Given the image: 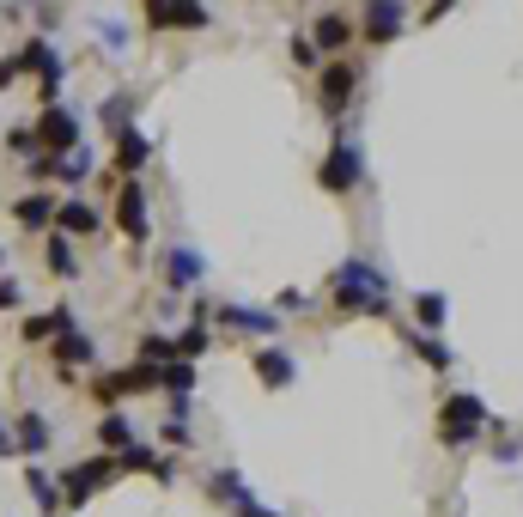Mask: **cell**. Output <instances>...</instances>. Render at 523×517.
<instances>
[{
    "label": "cell",
    "mask_w": 523,
    "mask_h": 517,
    "mask_svg": "<svg viewBox=\"0 0 523 517\" xmlns=\"http://www.w3.org/2000/svg\"><path fill=\"white\" fill-rule=\"evenodd\" d=\"M329 305L341 317H390V280H384V268H371L365 256H347L329 274Z\"/></svg>",
    "instance_id": "cell-1"
},
{
    "label": "cell",
    "mask_w": 523,
    "mask_h": 517,
    "mask_svg": "<svg viewBox=\"0 0 523 517\" xmlns=\"http://www.w3.org/2000/svg\"><path fill=\"white\" fill-rule=\"evenodd\" d=\"M481 432H487V402H481L475 390L444 396V408H438V445H444V451H463V445H475Z\"/></svg>",
    "instance_id": "cell-2"
},
{
    "label": "cell",
    "mask_w": 523,
    "mask_h": 517,
    "mask_svg": "<svg viewBox=\"0 0 523 517\" xmlns=\"http://www.w3.org/2000/svg\"><path fill=\"white\" fill-rule=\"evenodd\" d=\"M153 390H159V365L134 359V365H116V372H98L86 396L110 414V408H122V402H134V396H153Z\"/></svg>",
    "instance_id": "cell-3"
},
{
    "label": "cell",
    "mask_w": 523,
    "mask_h": 517,
    "mask_svg": "<svg viewBox=\"0 0 523 517\" xmlns=\"http://www.w3.org/2000/svg\"><path fill=\"white\" fill-rule=\"evenodd\" d=\"M110 481H122V469H116V457H86V463H73V469H61L55 475V487H61V511H80V505H92Z\"/></svg>",
    "instance_id": "cell-4"
},
{
    "label": "cell",
    "mask_w": 523,
    "mask_h": 517,
    "mask_svg": "<svg viewBox=\"0 0 523 517\" xmlns=\"http://www.w3.org/2000/svg\"><path fill=\"white\" fill-rule=\"evenodd\" d=\"M31 134H37L43 159H61V153H73V146H86V116L67 110V104H49V110H37Z\"/></svg>",
    "instance_id": "cell-5"
},
{
    "label": "cell",
    "mask_w": 523,
    "mask_h": 517,
    "mask_svg": "<svg viewBox=\"0 0 523 517\" xmlns=\"http://www.w3.org/2000/svg\"><path fill=\"white\" fill-rule=\"evenodd\" d=\"M116 232L128 238V250L140 256L146 244H153V207H146V189H140V177H122L116 183Z\"/></svg>",
    "instance_id": "cell-6"
},
{
    "label": "cell",
    "mask_w": 523,
    "mask_h": 517,
    "mask_svg": "<svg viewBox=\"0 0 523 517\" xmlns=\"http://www.w3.org/2000/svg\"><path fill=\"white\" fill-rule=\"evenodd\" d=\"M19 73H37V110H49V104H61V55H55V43L49 37H25L19 43Z\"/></svg>",
    "instance_id": "cell-7"
},
{
    "label": "cell",
    "mask_w": 523,
    "mask_h": 517,
    "mask_svg": "<svg viewBox=\"0 0 523 517\" xmlns=\"http://www.w3.org/2000/svg\"><path fill=\"white\" fill-rule=\"evenodd\" d=\"M317 183H323V195H353V189L365 183V153H359V140H353V134H341L329 153H323Z\"/></svg>",
    "instance_id": "cell-8"
},
{
    "label": "cell",
    "mask_w": 523,
    "mask_h": 517,
    "mask_svg": "<svg viewBox=\"0 0 523 517\" xmlns=\"http://www.w3.org/2000/svg\"><path fill=\"white\" fill-rule=\"evenodd\" d=\"M353 92H359V67H353V61L335 55V61L317 67V104H323V116H347Z\"/></svg>",
    "instance_id": "cell-9"
},
{
    "label": "cell",
    "mask_w": 523,
    "mask_h": 517,
    "mask_svg": "<svg viewBox=\"0 0 523 517\" xmlns=\"http://www.w3.org/2000/svg\"><path fill=\"white\" fill-rule=\"evenodd\" d=\"M49 353H55V378H61V384H73L80 372H92V365H98V341H92L80 323H73V329H61Z\"/></svg>",
    "instance_id": "cell-10"
},
{
    "label": "cell",
    "mask_w": 523,
    "mask_h": 517,
    "mask_svg": "<svg viewBox=\"0 0 523 517\" xmlns=\"http://www.w3.org/2000/svg\"><path fill=\"white\" fill-rule=\"evenodd\" d=\"M359 31H365L371 49H384V43H396V37L408 31V7H402V0H365Z\"/></svg>",
    "instance_id": "cell-11"
},
{
    "label": "cell",
    "mask_w": 523,
    "mask_h": 517,
    "mask_svg": "<svg viewBox=\"0 0 523 517\" xmlns=\"http://www.w3.org/2000/svg\"><path fill=\"white\" fill-rule=\"evenodd\" d=\"M55 232L73 238V244H80V238H98V232H104V213H98L86 195H61V201H55Z\"/></svg>",
    "instance_id": "cell-12"
},
{
    "label": "cell",
    "mask_w": 523,
    "mask_h": 517,
    "mask_svg": "<svg viewBox=\"0 0 523 517\" xmlns=\"http://www.w3.org/2000/svg\"><path fill=\"white\" fill-rule=\"evenodd\" d=\"M146 25L153 31H207L201 0H146Z\"/></svg>",
    "instance_id": "cell-13"
},
{
    "label": "cell",
    "mask_w": 523,
    "mask_h": 517,
    "mask_svg": "<svg viewBox=\"0 0 523 517\" xmlns=\"http://www.w3.org/2000/svg\"><path fill=\"white\" fill-rule=\"evenodd\" d=\"M219 329H238V335H262L280 341V311H256V305H213Z\"/></svg>",
    "instance_id": "cell-14"
},
{
    "label": "cell",
    "mask_w": 523,
    "mask_h": 517,
    "mask_svg": "<svg viewBox=\"0 0 523 517\" xmlns=\"http://www.w3.org/2000/svg\"><path fill=\"white\" fill-rule=\"evenodd\" d=\"M13 445H19V457H25V463H37V457L55 445V426H49V414H43V408H25V414L13 420Z\"/></svg>",
    "instance_id": "cell-15"
},
{
    "label": "cell",
    "mask_w": 523,
    "mask_h": 517,
    "mask_svg": "<svg viewBox=\"0 0 523 517\" xmlns=\"http://www.w3.org/2000/svg\"><path fill=\"white\" fill-rule=\"evenodd\" d=\"M110 165H116V177H140L146 165H153V140H146L140 128H122L110 140Z\"/></svg>",
    "instance_id": "cell-16"
},
{
    "label": "cell",
    "mask_w": 523,
    "mask_h": 517,
    "mask_svg": "<svg viewBox=\"0 0 523 517\" xmlns=\"http://www.w3.org/2000/svg\"><path fill=\"white\" fill-rule=\"evenodd\" d=\"M73 329V305H55V311H25L19 323V341L25 347H55V335Z\"/></svg>",
    "instance_id": "cell-17"
},
{
    "label": "cell",
    "mask_w": 523,
    "mask_h": 517,
    "mask_svg": "<svg viewBox=\"0 0 523 517\" xmlns=\"http://www.w3.org/2000/svg\"><path fill=\"white\" fill-rule=\"evenodd\" d=\"M55 201H61V195H49V189H25V195L13 201V219H19L25 232H43V238H49V232H55Z\"/></svg>",
    "instance_id": "cell-18"
},
{
    "label": "cell",
    "mask_w": 523,
    "mask_h": 517,
    "mask_svg": "<svg viewBox=\"0 0 523 517\" xmlns=\"http://www.w3.org/2000/svg\"><path fill=\"white\" fill-rule=\"evenodd\" d=\"M201 274H207L201 250H189V244H171V250H165V286L177 292V299H183V292H189V286H195Z\"/></svg>",
    "instance_id": "cell-19"
},
{
    "label": "cell",
    "mask_w": 523,
    "mask_h": 517,
    "mask_svg": "<svg viewBox=\"0 0 523 517\" xmlns=\"http://www.w3.org/2000/svg\"><path fill=\"white\" fill-rule=\"evenodd\" d=\"M250 365H256V378H262L268 390H292V378H298L292 353H286V347H274V341H268V347H256V359H250Z\"/></svg>",
    "instance_id": "cell-20"
},
{
    "label": "cell",
    "mask_w": 523,
    "mask_h": 517,
    "mask_svg": "<svg viewBox=\"0 0 523 517\" xmlns=\"http://www.w3.org/2000/svg\"><path fill=\"white\" fill-rule=\"evenodd\" d=\"M25 493H31V511L37 517H61V487L43 463H25Z\"/></svg>",
    "instance_id": "cell-21"
},
{
    "label": "cell",
    "mask_w": 523,
    "mask_h": 517,
    "mask_svg": "<svg viewBox=\"0 0 523 517\" xmlns=\"http://www.w3.org/2000/svg\"><path fill=\"white\" fill-rule=\"evenodd\" d=\"M92 171H98V153H92V146H73V153L55 159V177H49V183H61V189H86Z\"/></svg>",
    "instance_id": "cell-22"
},
{
    "label": "cell",
    "mask_w": 523,
    "mask_h": 517,
    "mask_svg": "<svg viewBox=\"0 0 523 517\" xmlns=\"http://www.w3.org/2000/svg\"><path fill=\"white\" fill-rule=\"evenodd\" d=\"M207 499H219V505H232V511L256 505V493H250V481H244L238 469H213V475H207Z\"/></svg>",
    "instance_id": "cell-23"
},
{
    "label": "cell",
    "mask_w": 523,
    "mask_h": 517,
    "mask_svg": "<svg viewBox=\"0 0 523 517\" xmlns=\"http://www.w3.org/2000/svg\"><path fill=\"white\" fill-rule=\"evenodd\" d=\"M134 110H140V92H128V86H116V92L104 98V110H98V122H104V134L116 140L122 128H134Z\"/></svg>",
    "instance_id": "cell-24"
},
{
    "label": "cell",
    "mask_w": 523,
    "mask_h": 517,
    "mask_svg": "<svg viewBox=\"0 0 523 517\" xmlns=\"http://www.w3.org/2000/svg\"><path fill=\"white\" fill-rule=\"evenodd\" d=\"M43 268H49L55 280H80V250H73V238L49 232V238H43Z\"/></svg>",
    "instance_id": "cell-25"
},
{
    "label": "cell",
    "mask_w": 523,
    "mask_h": 517,
    "mask_svg": "<svg viewBox=\"0 0 523 517\" xmlns=\"http://www.w3.org/2000/svg\"><path fill=\"white\" fill-rule=\"evenodd\" d=\"M134 438H140V432L128 426V414H122V408H110V414L98 420V451H104V457H122V451L134 445Z\"/></svg>",
    "instance_id": "cell-26"
},
{
    "label": "cell",
    "mask_w": 523,
    "mask_h": 517,
    "mask_svg": "<svg viewBox=\"0 0 523 517\" xmlns=\"http://www.w3.org/2000/svg\"><path fill=\"white\" fill-rule=\"evenodd\" d=\"M347 37H353V25H347L341 13H323V19L311 25V43H317V55H335V49H347Z\"/></svg>",
    "instance_id": "cell-27"
},
{
    "label": "cell",
    "mask_w": 523,
    "mask_h": 517,
    "mask_svg": "<svg viewBox=\"0 0 523 517\" xmlns=\"http://www.w3.org/2000/svg\"><path fill=\"white\" fill-rule=\"evenodd\" d=\"M207 347H213V335H207V317H189V323L177 329V359H189V365H195Z\"/></svg>",
    "instance_id": "cell-28"
},
{
    "label": "cell",
    "mask_w": 523,
    "mask_h": 517,
    "mask_svg": "<svg viewBox=\"0 0 523 517\" xmlns=\"http://www.w3.org/2000/svg\"><path fill=\"white\" fill-rule=\"evenodd\" d=\"M140 359H146V365H171V359H177V335H171V329H146V335H140Z\"/></svg>",
    "instance_id": "cell-29"
},
{
    "label": "cell",
    "mask_w": 523,
    "mask_h": 517,
    "mask_svg": "<svg viewBox=\"0 0 523 517\" xmlns=\"http://www.w3.org/2000/svg\"><path fill=\"white\" fill-rule=\"evenodd\" d=\"M159 445H165V451H177V457H183V451H195L189 414H165V420H159Z\"/></svg>",
    "instance_id": "cell-30"
},
{
    "label": "cell",
    "mask_w": 523,
    "mask_h": 517,
    "mask_svg": "<svg viewBox=\"0 0 523 517\" xmlns=\"http://www.w3.org/2000/svg\"><path fill=\"white\" fill-rule=\"evenodd\" d=\"M408 347H414V353L432 365V372H451V347H444L438 335H420V329H414V335H408Z\"/></svg>",
    "instance_id": "cell-31"
},
{
    "label": "cell",
    "mask_w": 523,
    "mask_h": 517,
    "mask_svg": "<svg viewBox=\"0 0 523 517\" xmlns=\"http://www.w3.org/2000/svg\"><path fill=\"white\" fill-rule=\"evenodd\" d=\"M444 311H451V305H444V292H420V299H414V323H420L426 335L444 323Z\"/></svg>",
    "instance_id": "cell-32"
},
{
    "label": "cell",
    "mask_w": 523,
    "mask_h": 517,
    "mask_svg": "<svg viewBox=\"0 0 523 517\" xmlns=\"http://www.w3.org/2000/svg\"><path fill=\"white\" fill-rule=\"evenodd\" d=\"M7 153H13V159H37V134H31V122H13V128H7Z\"/></svg>",
    "instance_id": "cell-33"
},
{
    "label": "cell",
    "mask_w": 523,
    "mask_h": 517,
    "mask_svg": "<svg viewBox=\"0 0 523 517\" xmlns=\"http://www.w3.org/2000/svg\"><path fill=\"white\" fill-rule=\"evenodd\" d=\"M98 37H104V49H110V55H122V49H128V25H122V19H98Z\"/></svg>",
    "instance_id": "cell-34"
},
{
    "label": "cell",
    "mask_w": 523,
    "mask_h": 517,
    "mask_svg": "<svg viewBox=\"0 0 523 517\" xmlns=\"http://www.w3.org/2000/svg\"><path fill=\"white\" fill-rule=\"evenodd\" d=\"M274 311H286V317H298V311H311V292H298V286H286L280 299H274Z\"/></svg>",
    "instance_id": "cell-35"
},
{
    "label": "cell",
    "mask_w": 523,
    "mask_h": 517,
    "mask_svg": "<svg viewBox=\"0 0 523 517\" xmlns=\"http://www.w3.org/2000/svg\"><path fill=\"white\" fill-rule=\"evenodd\" d=\"M19 305H25V286L13 274H0V311H19Z\"/></svg>",
    "instance_id": "cell-36"
},
{
    "label": "cell",
    "mask_w": 523,
    "mask_h": 517,
    "mask_svg": "<svg viewBox=\"0 0 523 517\" xmlns=\"http://www.w3.org/2000/svg\"><path fill=\"white\" fill-rule=\"evenodd\" d=\"M292 61H298V67H323V55H317L311 37H292Z\"/></svg>",
    "instance_id": "cell-37"
},
{
    "label": "cell",
    "mask_w": 523,
    "mask_h": 517,
    "mask_svg": "<svg viewBox=\"0 0 523 517\" xmlns=\"http://www.w3.org/2000/svg\"><path fill=\"white\" fill-rule=\"evenodd\" d=\"M13 80H19V61L0 55V92H13Z\"/></svg>",
    "instance_id": "cell-38"
},
{
    "label": "cell",
    "mask_w": 523,
    "mask_h": 517,
    "mask_svg": "<svg viewBox=\"0 0 523 517\" xmlns=\"http://www.w3.org/2000/svg\"><path fill=\"white\" fill-rule=\"evenodd\" d=\"M0 457H19V445H13V420H0Z\"/></svg>",
    "instance_id": "cell-39"
},
{
    "label": "cell",
    "mask_w": 523,
    "mask_h": 517,
    "mask_svg": "<svg viewBox=\"0 0 523 517\" xmlns=\"http://www.w3.org/2000/svg\"><path fill=\"white\" fill-rule=\"evenodd\" d=\"M451 7H457V0H432V7H426V25H432V19H444Z\"/></svg>",
    "instance_id": "cell-40"
},
{
    "label": "cell",
    "mask_w": 523,
    "mask_h": 517,
    "mask_svg": "<svg viewBox=\"0 0 523 517\" xmlns=\"http://www.w3.org/2000/svg\"><path fill=\"white\" fill-rule=\"evenodd\" d=\"M0 274H7V250H0Z\"/></svg>",
    "instance_id": "cell-41"
}]
</instances>
